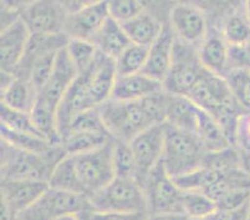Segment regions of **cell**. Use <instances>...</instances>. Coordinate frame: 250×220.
Listing matches in <instances>:
<instances>
[{
	"instance_id": "8fae6325",
	"label": "cell",
	"mask_w": 250,
	"mask_h": 220,
	"mask_svg": "<svg viewBox=\"0 0 250 220\" xmlns=\"http://www.w3.org/2000/svg\"><path fill=\"white\" fill-rule=\"evenodd\" d=\"M67 15L65 3L60 1H33L20 8V18L31 35L63 34Z\"/></svg>"
},
{
	"instance_id": "44dd1931",
	"label": "cell",
	"mask_w": 250,
	"mask_h": 220,
	"mask_svg": "<svg viewBox=\"0 0 250 220\" xmlns=\"http://www.w3.org/2000/svg\"><path fill=\"white\" fill-rule=\"evenodd\" d=\"M199 115H201V108L189 97L168 94L166 124L195 135Z\"/></svg>"
},
{
	"instance_id": "e0dca14e",
	"label": "cell",
	"mask_w": 250,
	"mask_h": 220,
	"mask_svg": "<svg viewBox=\"0 0 250 220\" xmlns=\"http://www.w3.org/2000/svg\"><path fill=\"white\" fill-rule=\"evenodd\" d=\"M36 205L49 218V220H58L66 215H80L91 209L87 197L77 193L62 192L49 188Z\"/></svg>"
},
{
	"instance_id": "7a4b0ae2",
	"label": "cell",
	"mask_w": 250,
	"mask_h": 220,
	"mask_svg": "<svg viewBox=\"0 0 250 220\" xmlns=\"http://www.w3.org/2000/svg\"><path fill=\"white\" fill-rule=\"evenodd\" d=\"M67 153L56 144L49 153L21 151L1 140V180L49 183L54 168Z\"/></svg>"
},
{
	"instance_id": "f35d334b",
	"label": "cell",
	"mask_w": 250,
	"mask_h": 220,
	"mask_svg": "<svg viewBox=\"0 0 250 220\" xmlns=\"http://www.w3.org/2000/svg\"><path fill=\"white\" fill-rule=\"evenodd\" d=\"M148 212L140 213H101L88 209L77 215L80 220H147Z\"/></svg>"
},
{
	"instance_id": "ffe728a7",
	"label": "cell",
	"mask_w": 250,
	"mask_h": 220,
	"mask_svg": "<svg viewBox=\"0 0 250 220\" xmlns=\"http://www.w3.org/2000/svg\"><path fill=\"white\" fill-rule=\"evenodd\" d=\"M165 90L163 82L143 72L117 76L111 99L118 101H140Z\"/></svg>"
},
{
	"instance_id": "83f0119b",
	"label": "cell",
	"mask_w": 250,
	"mask_h": 220,
	"mask_svg": "<svg viewBox=\"0 0 250 220\" xmlns=\"http://www.w3.org/2000/svg\"><path fill=\"white\" fill-rule=\"evenodd\" d=\"M113 138L108 135L85 132H70L61 137V146L67 156H79L95 151L104 144L110 143Z\"/></svg>"
},
{
	"instance_id": "836d02e7",
	"label": "cell",
	"mask_w": 250,
	"mask_h": 220,
	"mask_svg": "<svg viewBox=\"0 0 250 220\" xmlns=\"http://www.w3.org/2000/svg\"><path fill=\"white\" fill-rule=\"evenodd\" d=\"M70 132H85V133H100V135H108L107 129L104 127V121L100 115L99 107L91 108V110L83 111L77 113L74 119L71 120L67 128L61 133L60 138L63 135Z\"/></svg>"
},
{
	"instance_id": "f546056e",
	"label": "cell",
	"mask_w": 250,
	"mask_h": 220,
	"mask_svg": "<svg viewBox=\"0 0 250 220\" xmlns=\"http://www.w3.org/2000/svg\"><path fill=\"white\" fill-rule=\"evenodd\" d=\"M214 212V200L199 190H183L182 193V213L192 220H206Z\"/></svg>"
},
{
	"instance_id": "1f68e13d",
	"label": "cell",
	"mask_w": 250,
	"mask_h": 220,
	"mask_svg": "<svg viewBox=\"0 0 250 220\" xmlns=\"http://www.w3.org/2000/svg\"><path fill=\"white\" fill-rule=\"evenodd\" d=\"M148 56V47L131 44L121 55L115 59L117 76H126L142 72Z\"/></svg>"
},
{
	"instance_id": "6da1fadb",
	"label": "cell",
	"mask_w": 250,
	"mask_h": 220,
	"mask_svg": "<svg viewBox=\"0 0 250 220\" xmlns=\"http://www.w3.org/2000/svg\"><path fill=\"white\" fill-rule=\"evenodd\" d=\"M117 79L115 60L99 53L96 61L86 72L79 74L63 96L58 110L59 133H62L71 120L83 111L97 108L111 99Z\"/></svg>"
},
{
	"instance_id": "f1b7e54d",
	"label": "cell",
	"mask_w": 250,
	"mask_h": 220,
	"mask_svg": "<svg viewBox=\"0 0 250 220\" xmlns=\"http://www.w3.org/2000/svg\"><path fill=\"white\" fill-rule=\"evenodd\" d=\"M0 135H1V140L10 146L21 149V151L31 152V153L46 154L56 146L42 136L17 132L4 126H0Z\"/></svg>"
},
{
	"instance_id": "603a6c76",
	"label": "cell",
	"mask_w": 250,
	"mask_h": 220,
	"mask_svg": "<svg viewBox=\"0 0 250 220\" xmlns=\"http://www.w3.org/2000/svg\"><path fill=\"white\" fill-rule=\"evenodd\" d=\"M91 42L96 46L100 53L110 59H117L125 50L132 44L125 31L124 26L118 21L108 18Z\"/></svg>"
},
{
	"instance_id": "ac0fdd59",
	"label": "cell",
	"mask_w": 250,
	"mask_h": 220,
	"mask_svg": "<svg viewBox=\"0 0 250 220\" xmlns=\"http://www.w3.org/2000/svg\"><path fill=\"white\" fill-rule=\"evenodd\" d=\"M174 45H176V35L170 28L169 22H166L161 35L148 47V56L142 71L143 74L163 82L173 61Z\"/></svg>"
},
{
	"instance_id": "8d00e7d4",
	"label": "cell",
	"mask_w": 250,
	"mask_h": 220,
	"mask_svg": "<svg viewBox=\"0 0 250 220\" xmlns=\"http://www.w3.org/2000/svg\"><path fill=\"white\" fill-rule=\"evenodd\" d=\"M0 119H1V126L6 127V128L17 131V132L42 136L34 126L30 113L19 112V111L11 110L4 105H0Z\"/></svg>"
},
{
	"instance_id": "7c38bea8",
	"label": "cell",
	"mask_w": 250,
	"mask_h": 220,
	"mask_svg": "<svg viewBox=\"0 0 250 220\" xmlns=\"http://www.w3.org/2000/svg\"><path fill=\"white\" fill-rule=\"evenodd\" d=\"M169 25L178 40L198 46L207 36V19L194 4L178 3L169 10Z\"/></svg>"
},
{
	"instance_id": "8992f818",
	"label": "cell",
	"mask_w": 250,
	"mask_h": 220,
	"mask_svg": "<svg viewBox=\"0 0 250 220\" xmlns=\"http://www.w3.org/2000/svg\"><path fill=\"white\" fill-rule=\"evenodd\" d=\"M91 209L101 213L148 212L143 188L135 178L115 177L104 189L88 198Z\"/></svg>"
},
{
	"instance_id": "d6a6232c",
	"label": "cell",
	"mask_w": 250,
	"mask_h": 220,
	"mask_svg": "<svg viewBox=\"0 0 250 220\" xmlns=\"http://www.w3.org/2000/svg\"><path fill=\"white\" fill-rule=\"evenodd\" d=\"M66 50L79 74L87 71L94 65L100 53L96 46L91 41H88V40H76V39L69 40Z\"/></svg>"
},
{
	"instance_id": "ee69618b",
	"label": "cell",
	"mask_w": 250,
	"mask_h": 220,
	"mask_svg": "<svg viewBox=\"0 0 250 220\" xmlns=\"http://www.w3.org/2000/svg\"><path fill=\"white\" fill-rule=\"evenodd\" d=\"M244 9H245V13H247L248 18H249V20H250V1H245Z\"/></svg>"
},
{
	"instance_id": "52a82bcc",
	"label": "cell",
	"mask_w": 250,
	"mask_h": 220,
	"mask_svg": "<svg viewBox=\"0 0 250 220\" xmlns=\"http://www.w3.org/2000/svg\"><path fill=\"white\" fill-rule=\"evenodd\" d=\"M113 147L115 140L95 151L72 156L81 192L91 198L110 184L116 177L113 167Z\"/></svg>"
},
{
	"instance_id": "ab89813d",
	"label": "cell",
	"mask_w": 250,
	"mask_h": 220,
	"mask_svg": "<svg viewBox=\"0 0 250 220\" xmlns=\"http://www.w3.org/2000/svg\"><path fill=\"white\" fill-rule=\"evenodd\" d=\"M238 149L244 158L250 157V112L244 113L239 122L238 129Z\"/></svg>"
},
{
	"instance_id": "d4e9b609",
	"label": "cell",
	"mask_w": 250,
	"mask_h": 220,
	"mask_svg": "<svg viewBox=\"0 0 250 220\" xmlns=\"http://www.w3.org/2000/svg\"><path fill=\"white\" fill-rule=\"evenodd\" d=\"M38 88L25 77L15 76L10 85L1 90V105L19 112L30 113L38 99Z\"/></svg>"
},
{
	"instance_id": "60d3db41",
	"label": "cell",
	"mask_w": 250,
	"mask_h": 220,
	"mask_svg": "<svg viewBox=\"0 0 250 220\" xmlns=\"http://www.w3.org/2000/svg\"><path fill=\"white\" fill-rule=\"evenodd\" d=\"M249 204L235 210H217L206 220H247Z\"/></svg>"
},
{
	"instance_id": "5b68a950",
	"label": "cell",
	"mask_w": 250,
	"mask_h": 220,
	"mask_svg": "<svg viewBox=\"0 0 250 220\" xmlns=\"http://www.w3.org/2000/svg\"><path fill=\"white\" fill-rule=\"evenodd\" d=\"M208 152L199 138L167 124L162 164L173 179L189 174L203 167Z\"/></svg>"
},
{
	"instance_id": "30bf717a",
	"label": "cell",
	"mask_w": 250,
	"mask_h": 220,
	"mask_svg": "<svg viewBox=\"0 0 250 220\" xmlns=\"http://www.w3.org/2000/svg\"><path fill=\"white\" fill-rule=\"evenodd\" d=\"M167 124H156L136 136L129 147L135 158L137 180L141 185L162 160Z\"/></svg>"
},
{
	"instance_id": "f6af8a7d",
	"label": "cell",
	"mask_w": 250,
	"mask_h": 220,
	"mask_svg": "<svg viewBox=\"0 0 250 220\" xmlns=\"http://www.w3.org/2000/svg\"><path fill=\"white\" fill-rule=\"evenodd\" d=\"M244 162H245V168H247L248 172H249V174H250V157L244 158Z\"/></svg>"
},
{
	"instance_id": "277c9868",
	"label": "cell",
	"mask_w": 250,
	"mask_h": 220,
	"mask_svg": "<svg viewBox=\"0 0 250 220\" xmlns=\"http://www.w3.org/2000/svg\"><path fill=\"white\" fill-rule=\"evenodd\" d=\"M99 111L107 132L118 142L129 143L136 136L156 126L142 100L118 101L110 99L100 106Z\"/></svg>"
},
{
	"instance_id": "cb8c5ba5",
	"label": "cell",
	"mask_w": 250,
	"mask_h": 220,
	"mask_svg": "<svg viewBox=\"0 0 250 220\" xmlns=\"http://www.w3.org/2000/svg\"><path fill=\"white\" fill-rule=\"evenodd\" d=\"M121 25L132 44L149 47L161 35L166 22L163 24L156 15L145 10L140 15Z\"/></svg>"
},
{
	"instance_id": "7bdbcfd3",
	"label": "cell",
	"mask_w": 250,
	"mask_h": 220,
	"mask_svg": "<svg viewBox=\"0 0 250 220\" xmlns=\"http://www.w3.org/2000/svg\"><path fill=\"white\" fill-rule=\"evenodd\" d=\"M58 220H80V219H79L76 215H66V217H62Z\"/></svg>"
},
{
	"instance_id": "9c48e42d",
	"label": "cell",
	"mask_w": 250,
	"mask_h": 220,
	"mask_svg": "<svg viewBox=\"0 0 250 220\" xmlns=\"http://www.w3.org/2000/svg\"><path fill=\"white\" fill-rule=\"evenodd\" d=\"M149 214L182 213V193L173 178L166 172L162 162L142 183Z\"/></svg>"
},
{
	"instance_id": "2e32d148",
	"label": "cell",
	"mask_w": 250,
	"mask_h": 220,
	"mask_svg": "<svg viewBox=\"0 0 250 220\" xmlns=\"http://www.w3.org/2000/svg\"><path fill=\"white\" fill-rule=\"evenodd\" d=\"M77 75L79 72H77L74 62L70 59L66 47H65L59 53L51 75L47 79L46 83L39 91V96L56 106L59 110L60 102L62 101L63 96L66 95L69 88L76 80Z\"/></svg>"
},
{
	"instance_id": "b9f144b4",
	"label": "cell",
	"mask_w": 250,
	"mask_h": 220,
	"mask_svg": "<svg viewBox=\"0 0 250 220\" xmlns=\"http://www.w3.org/2000/svg\"><path fill=\"white\" fill-rule=\"evenodd\" d=\"M147 220H192L183 213H162V214H149Z\"/></svg>"
},
{
	"instance_id": "d6986e66",
	"label": "cell",
	"mask_w": 250,
	"mask_h": 220,
	"mask_svg": "<svg viewBox=\"0 0 250 220\" xmlns=\"http://www.w3.org/2000/svg\"><path fill=\"white\" fill-rule=\"evenodd\" d=\"M1 201L17 215L29 209L50 188L46 182L1 180Z\"/></svg>"
},
{
	"instance_id": "5bb4252c",
	"label": "cell",
	"mask_w": 250,
	"mask_h": 220,
	"mask_svg": "<svg viewBox=\"0 0 250 220\" xmlns=\"http://www.w3.org/2000/svg\"><path fill=\"white\" fill-rule=\"evenodd\" d=\"M187 97L210 116L236 102L226 79L209 71L204 72Z\"/></svg>"
},
{
	"instance_id": "bcb514c9",
	"label": "cell",
	"mask_w": 250,
	"mask_h": 220,
	"mask_svg": "<svg viewBox=\"0 0 250 220\" xmlns=\"http://www.w3.org/2000/svg\"><path fill=\"white\" fill-rule=\"evenodd\" d=\"M247 220H250V204H249V210H248V217Z\"/></svg>"
},
{
	"instance_id": "d590c367",
	"label": "cell",
	"mask_w": 250,
	"mask_h": 220,
	"mask_svg": "<svg viewBox=\"0 0 250 220\" xmlns=\"http://www.w3.org/2000/svg\"><path fill=\"white\" fill-rule=\"evenodd\" d=\"M113 167H115L116 177L135 178L137 180V169H136L135 158H133L129 143L115 140V147H113Z\"/></svg>"
},
{
	"instance_id": "4316f807",
	"label": "cell",
	"mask_w": 250,
	"mask_h": 220,
	"mask_svg": "<svg viewBox=\"0 0 250 220\" xmlns=\"http://www.w3.org/2000/svg\"><path fill=\"white\" fill-rule=\"evenodd\" d=\"M195 136L199 138V140H201L208 153L222 151V149L231 147L229 144L228 140H227L226 135L223 133L222 128L218 124V122L208 112L203 110H201Z\"/></svg>"
},
{
	"instance_id": "4dcf8cb0",
	"label": "cell",
	"mask_w": 250,
	"mask_h": 220,
	"mask_svg": "<svg viewBox=\"0 0 250 220\" xmlns=\"http://www.w3.org/2000/svg\"><path fill=\"white\" fill-rule=\"evenodd\" d=\"M49 185L52 189L83 194L72 156H66L56 164L50 177Z\"/></svg>"
},
{
	"instance_id": "e575fe53",
	"label": "cell",
	"mask_w": 250,
	"mask_h": 220,
	"mask_svg": "<svg viewBox=\"0 0 250 220\" xmlns=\"http://www.w3.org/2000/svg\"><path fill=\"white\" fill-rule=\"evenodd\" d=\"M224 79L236 102L245 112H250V70H230Z\"/></svg>"
},
{
	"instance_id": "74e56055",
	"label": "cell",
	"mask_w": 250,
	"mask_h": 220,
	"mask_svg": "<svg viewBox=\"0 0 250 220\" xmlns=\"http://www.w3.org/2000/svg\"><path fill=\"white\" fill-rule=\"evenodd\" d=\"M146 10L141 1L136 0H113L108 1V14L110 18L120 24L128 21Z\"/></svg>"
},
{
	"instance_id": "7402d4cb",
	"label": "cell",
	"mask_w": 250,
	"mask_h": 220,
	"mask_svg": "<svg viewBox=\"0 0 250 220\" xmlns=\"http://www.w3.org/2000/svg\"><path fill=\"white\" fill-rule=\"evenodd\" d=\"M199 59L207 71L224 77L228 72L229 45L222 33L207 35L198 47Z\"/></svg>"
},
{
	"instance_id": "4fadbf2b",
	"label": "cell",
	"mask_w": 250,
	"mask_h": 220,
	"mask_svg": "<svg viewBox=\"0 0 250 220\" xmlns=\"http://www.w3.org/2000/svg\"><path fill=\"white\" fill-rule=\"evenodd\" d=\"M108 18V1H88L67 15L63 34L69 40L91 41Z\"/></svg>"
},
{
	"instance_id": "484cf974",
	"label": "cell",
	"mask_w": 250,
	"mask_h": 220,
	"mask_svg": "<svg viewBox=\"0 0 250 220\" xmlns=\"http://www.w3.org/2000/svg\"><path fill=\"white\" fill-rule=\"evenodd\" d=\"M222 35L229 46L250 44V20L245 13L244 4L229 14L223 25Z\"/></svg>"
},
{
	"instance_id": "ba28073f",
	"label": "cell",
	"mask_w": 250,
	"mask_h": 220,
	"mask_svg": "<svg viewBox=\"0 0 250 220\" xmlns=\"http://www.w3.org/2000/svg\"><path fill=\"white\" fill-rule=\"evenodd\" d=\"M206 71L199 59L198 46L186 44L176 38L173 61L163 81L165 91L170 95L188 96Z\"/></svg>"
},
{
	"instance_id": "3957f363",
	"label": "cell",
	"mask_w": 250,
	"mask_h": 220,
	"mask_svg": "<svg viewBox=\"0 0 250 220\" xmlns=\"http://www.w3.org/2000/svg\"><path fill=\"white\" fill-rule=\"evenodd\" d=\"M67 42L69 38L65 34L31 35L15 76L30 80L40 91L51 75L59 53L67 46Z\"/></svg>"
},
{
	"instance_id": "9a60e30c",
	"label": "cell",
	"mask_w": 250,
	"mask_h": 220,
	"mask_svg": "<svg viewBox=\"0 0 250 220\" xmlns=\"http://www.w3.org/2000/svg\"><path fill=\"white\" fill-rule=\"evenodd\" d=\"M30 36V31L26 28L21 18L15 20L6 28L1 29V36H0L1 72L15 75L25 55Z\"/></svg>"
}]
</instances>
